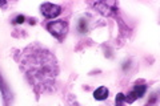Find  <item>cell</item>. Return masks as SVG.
<instances>
[{"instance_id": "1", "label": "cell", "mask_w": 160, "mask_h": 106, "mask_svg": "<svg viewBox=\"0 0 160 106\" xmlns=\"http://www.w3.org/2000/svg\"><path fill=\"white\" fill-rule=\"evenodd\" d=\"M20 68L36 92H47L55 84L58 62L49 50L40 45H31L22 53Z\"/></svg>"}, {"instance_id": "2", "label": "cell", "mask_w": 160, "mask_h": 106, "mask_svg": "<svg viewBox=\"0 0 160 106\" xmlns=\"http://www.w3.org/2000/svg\"><path fill=\"white\" fill-rule=\"evenodd\" d=\"M47 31L52 35V36L56 37L59 41L66 37V35L68 32V24L64 21V20H56V21H49L46 25Z\"/></svg>"}, {"instance_id": "3", "label": "cell", "mask_w": 160, "mask_h": 106, "mask_svg": "<svg viewBox=\"0 0 160 106\" xmlns=\"http://www.w3.org/2000/svg\"><path fill=\"white\" fill-rule=\"evenodd\" d=\"M146 92H147V85L144 82H140V84L136 82L133 85V88H132L131 92L126 95V104H132L138 98H142L143 95L146 94Z\"/></svg>"}, {"instance_id": "4", "label": "cell", "mask_w": 160, "mask_h": 106, "mask_svg": "<svg viewBox=\"0 0 160 106\" xmlns=\"http://www.w3.org/2000/svg\"><path fill=\"white\" fill-rule=\"evenodd\" d=\"M40 11H42L44 17L53 19L62 13V7L58 6V4H52V3H44L43 6L40 7Z\"/></svg>"}, {"instance_id": "5", "label": "cell", "mask_w": 160, "mask_h": 106, "mask_svg": "<svg viewBox=\"0 0 160 106\" xmlns=\"http://www.w3.org/2000/svg\"><path fill=\"white\" fill-rule=\"evenodd\" d=\"M108 94H109V92L106 86H100L93 92V98L98 101H104L108 98Z\"/></svg>"}, {"instance_id": "6", "label": "cell", "mask_w": 160, "mask_h": 106, "mask_svg": "<svg viewBox=\"0 0 160 106\" xmlns=\"http://www.w3.org/2000/svg\"><path fill=\"white\" fill-rule=\"evenodd\" d=\"M126 94L119 93L116 95V106H126Z\"/></svg>"}, {"instance_id": "7", "label": "cell", "mask_w": 160, "mask_h": 106, "mask_svg": "<svg viewBox=\"0 0 160 106\" xmlns=\"http://www.w3.org/2000/svg\"><path fill=\"white\" fill-rule=\"evenodd\" d=\"M79 32H82V33L87 32V23H86V20L84 19H82L79 21Z\"/></svg>"}, {"instance_id": "8", "label": "cell", "mask_w": 160, "mask_h": 106, "mask_svg": "<svg viewBox=\"0 0 160 106\" xmlns=\"http://www.w3.org/2000/svg\"><path fill=\"white\" fill-rule=\"evenodd\" d=\"M24 20H26V17H24L23 15H19V16H16L13 19V24H23Z\"/></svg>"}]
</instances>
